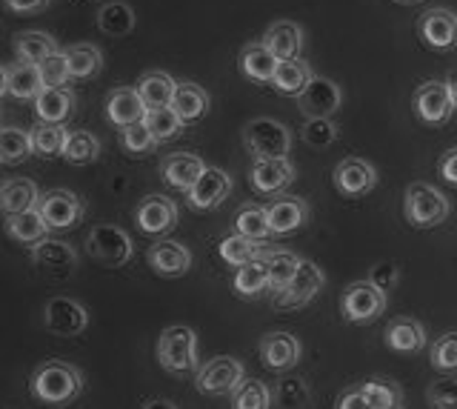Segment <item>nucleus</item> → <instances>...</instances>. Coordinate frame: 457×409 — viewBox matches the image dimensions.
Here are the masks:
<instances>
[{
  "instance_id": "f257e3e1",
  "label": "nucleus",
  "mask_w": 457,
  "mask_h": 409,
  "mask_svg": "<svg viewBox=\"0 0 457 409\" xmlns=\"http://www.w3.org/2000/svg\"><path fill=\"white\" fill-rule=\"evenodd\" d=\"M83 384H86L83 372L78 370L75 363H69V361H46V363H40L37 370L32 372V380H29V387H32L35 398L43 401V404H49V406L71 404L83 392Z\"/></svg>"
},
{
  "instance_id": "f03ea898",
  "label": "nucleus",
  "mask_w": 457,
  "mask_h": 409,
  "mask_svg": "<svg viewBox=\"0 0 457 409\" xmlns=\"http://www.w3.org/2000/svg\"><path fill=\"white\" fill-rule=\"evenodd\" d=\"M403 213H406V221L411 223V227L432 230V227H440V223L449 218L452 204H449L446 195L432 187V183L418 180V183H409L406 197H403Z\"/></svg>"
},
{
  "instance_id": "7ed1b4c3",
  "label": "nucleus",
  "mask_w": 457,
  "mask_h": 409,
  "mask_svg": "<svg viewBox=\"0 0 457 409\" xmlns=\"http://www.w3.org/2000/svg\"><path fill=\"white\" fill-rule=\"evenodd\" d=\"M157 361L171 375H197V332L192 327H169L157 338Z\"/></svg>"
},
{
  "instance_id": "20e7f679",
  "label": "nucleus",
  "mask_w": 457,
  "mask_h": 409,
  "mask_svg": "<svg viewBox=\"0 0 457 409\" xmlns=\"http://www.w3.org/2000/svg\"><path fill=\"white\" fill-rule=\"evenodd\" d=\"M243 144L257 161L269 158H289L292 152V132L289 126L271 118H254L243 126Z\"/></svg>"
},
{
  "instance_id": "39448f33",
  "label": "nucleus",
  "mask_w": 457,
  "mask_h": 409,
  "mask_svg": "<svg viewBox=\"0 0 457 409\" xmlns=\"http://www.w3.org/2000/svg\"><path fill=\"white\" fill-rule=\"evenodd\" d=\"M386 304H389V295L380 292L375 284L369 280H357V284L346 287L340 295V313L349 323H375L383 313Z\"/></svg>"
},
{
  "instance_id": "423d86ee",
  "label": "nucleus",
  "mask_w": 457,
  "mask_h": 409,
  "mask_svg": "<svg viewBox=\"0 0 457 409\" xmlns=\"http://www.w3.org/2000/svg\"><path fill=\"white\" fill-rule=\"evenodd\" d=\"M86 252L104 266H123L132 261L135 255V244L120 227H112V223H100L86 238Z\"/></svg>"
},
{
  "instance_id": "0eeeda50",
  "label": "nucleus",
  "mask_w": 457,
  "mask_h": 409,
  "mask_svg": "<svg viewBox=\"0 0 457 409\" xmlns=\"http://www.w3.org/2000/svg\"><path fill=\"white\" fill-rule=\"evenodd\" d=\"M323 284H326V275H323L320 266L312 263V261H300L292 280L278 292L275 306L283 309V313L286 309H303L306 304H312L314 298H318Z\"/></svg>"
},
{
  "instance_id": "6e6552de",
  "label": "nucleus",
  "mask_w": 457,
  "mask_h": 409,
  "mask_svg": "<svg viewBox=\"0 0 457 409\" xmlns=\"http://www.w3.org/2000/svg\"><path fill=\"white\" fill-rule=\"evenodd\" d=\"M243 378H246V366L232 355H220L200 366L195 384L204 395H232Z\"/></svg>"
},
{
  "instance_id": "1a4fd4ad",
  "label": "nucleus",
  "mask_w": 457,
  "mask_h": 409,
  "mask_svg": "<svg viewBox=\"0 0 457 409\" xmlns=\"http://www.w3.org/2000/svg\"><path fill=\"white\" fill-rule=\"evenodd\" d=\"M411 106H414V115H418L428 126L446 123L454 115V109H457L449 83H443V80H426V83H420L418 92H414Z\"/></svg>"
},
{
  "instance_id": "9d476101",
  "label": "nucleus",
  "mask_w": 457,
  "mask_h": 409,
  "mask_svg": "<svg viewBox=\"0 0 457 409\" xmlns=\"http://www.w3.org/2000/svg\"><path fill=\"white\" fill-rule=\"evenodd\" d=\"M43 323H46V330L54 335L75 338L89 330V313H86V306L78 304L75 298L57 295V298H52L46 309H43Z\"/></svg>"
},
{
  "instance_id": "9b49d317",
  "label": "nucleus",
  "mask_w": 457,
  "mask_h": 409,
  "mask_svg": "<svg viewBox=\"0 0 457 409\" xmlns=\"http://www.w3.org/2000/svg\"><path fill=\"white\" fill-rule=\"evenodd\" d=\"M37 209L43 221L49 223V230H71L83 221L86 206L83 201L69 189H52L46 195H40Z\"/></svg>"
},
{
  "instance_id": "f8f14e48",
  "label": "nucleus",
  "mask_w": 457,
  "mask_h": 409,
  "mask_svg": "<svg viewBox=\"0 0 457 409\" xmlns=\"http://www.w3.org/2000/svg\"><path fill=\"white\" fill-rule=\"evenodd\" d=\"M418 35L420 40L435 52H452L457 49V15L452 9H426L418 18Z\"/></svg>"
},
{
  "instance_id": "ddd939ff",
  "label": "nucleus",
  "mask_w": 457,
  "mask_h": 409,
  "mask_svg": "<svg viewBox=\"0 0 457 409\" xmlns=\"http://www.w3.org/2000/svg\"><path fill=\"white\" fill-rule=\"evenodd\" d=\"M228 192H232V178L220 166H206L204 175L197 178L195 187L186 192V201L195 213H209V209L220 206Z\"/></svg>"
},
{
  "instance_id": "4468645a",
  "label": "nucleus",
  "mask_w": 457,
  "mask_h": 409,
  "mask_svg": "<svg viewBox=\"0 0 457 409\" xmlns=\"http://www.w3.org/2000/svg\"><path fill=\"white\" fill-rule=\"evenodd\" d=\"M343 104V92L335 80L314 75L309 80V87L297 95V109L306 118H332Z\"/></svg>"
},
{
  "instance_id": "2eb2a0df",
  "label": "nucleus",
  "mask_w": 457,
  "mask_h": 409,
  "mask_svg": "<svg viewBox=\"0 0 457 409\" xmlns=\"http://www.w3.org/2000/svg\"><path fill=\"white\" fill-rule=\"evenodd\" d=\"M137 230L146 235H166L178 223V204L166 195H146L137 204Z\"/></svg>"
},
{
  "instance_id": "dca6fc26",
  "label": "nucleus",
  "mask_w": 457,
  "mask_h": 409,
  "mask_svg": "<svg viewBox=\"0 0 457 409\" xmlns=\"http://www.w3.org/2000/svg\"><path fill=\"white\" fill-rule=\"evenodd\" d=\"M335 187L346 197H363L378 187V169L363 158H343L335 166Z\"/></svg>"
},
{
  "instance_id": "f3484780",
  "label": "nucleus",
  "mask_w": 457,
  "mask_h": 409,
  "mask_svg": "<svg viewBox=\"0 0 457 409\" xmlns=\"http://www.w3.org/2000/svg\"><path fill=\"white\" fill-rule=\"evenodd\" d=\"M303 349H300V341L289 332H269L261 341V361L263 366H269L271 372H289L292 366H297Z\"/></svg>"
},
{
  "instance_id": "a211bd4d",
  "label": "nucleus",
  "mask_w": 457,
  "mask_h": 409,
  "mask_svg": "<svg viewBox=\"0 0 457 409\" xmlns=\"http://www.w3.org/2000/svg\"><path fill=\"white\" fill-rule=\"evenodd\" d=\"M266 213H269L271 235H292L309 223V204L303 201V197H295V195L278 197L275 204L266 206Z\"/></svg>"
},
{
  "instance_id": "6ab92c4d",
  "label": "nucleus",
  "mask_w": 457,
  "mask_h": 409,
  "mask_svg": "<svg viewBox=\"0 0 457 409\" xmlns=\"http://www.w3.org/2000/svg\"><path fill=\"white\" fill-rule=\"evenodd\" d=\"M149 266L163 278H180L192 270V252L186 244L178 241H157L146 252Z\"/></svg>"
},
{
  "instance_id": "aec40b11",
  "label": "nucleus",
  "mask_w": 457,
  "mask_h": 409,
  "mask_svg": "<svg viewBox=\"0 0 457 409\" xmlns=\"http://www.w3.org/2000/svg\"><path fill=\"white\" fill-rule=\"evenodd\" d=\"M146 104L137 92V87H118L109 97H106V118L118 126V129H126V126L140 123L146 118Z\"/></svg>"
},
{
  "instance_id": "412c9836",
  "label": "nucleus",
  "mask_w": 457,
  "mask_h": 409,
  "mask_svg": "<svg viewBox=\"0 0 457 409\" xmlns=\"http://www.w3.org/2000/svg\"><path fill=\"white\" fill-rule=\"evenodd\" d=\"M204 169H206V163H204L200 154L175 152L161 163V175H163V180L169 183V187H175L180 192H189L197 183V178L204 175Z\"/></svg>"
},
{
  "instance_id": "4be33fe9",
  "label": "nucleus",
  "mask_w": 457,
  "mask_h": 409,
  "mask_svg": "<svg viewBox=\"0 0 457 409\" xmlns=\"http://www.w3.org/2000/svg\"><path fill=\"white\" fill-rule=\"evenodd\" d=\"M249 180L257 192L263 195H278L283 192L289 183L295 180V166L289 158H269V161H257L249 172Z\"/></svg>"
},
{
  "instance_id": "5701e85b",
  "label": "nucleus",
  "mask_w": 457,
  "mask_h": 409,
  "mask_svg": "<svg viewBox=\"0 0 457 409\" xmlns=\"http://www.w3.org/2000/svg\"><path fill=\"white\" fill-rule=\"evenodd\" d=\"M32 263L43 272L63 278L78 266V252L63 241H52V238H46V241L32 246Z\"/></svg>"
},
{
  "instance_id": "b1692460",
  "label": "nucleus",
  "mask_w": 457,
  "mask_h": 409,
  "mask_svg": "<svg viewBox=\"0 0 457 409\" xmlns=\"http://www.w3.org/2000/svg\"><path fill=\"white\" fill-rule=\"evenodd\" d=\"M263 46L275 54L278 61H295L300 49H303V29L292 21H278L266 29Z\"/></svg>"
},
{
  "instance_id": "393cba45",
  "label": "nucleus",
  "mask_w": 457,
  "mask_h": 409,
  "mask_svg": "<svg viewBox=\"0 0 457 409\" xmlns=\"http://www.w3.org/2000/svg\"><path fill=\"white\" fill-rule=\"evenodd\" d=\"M383 341L389 349L411 355V352H420L426 346V330H423V323L414 318H395L389 327H386Z\"/></svg>"
},
{
  "instance_id": "a878e982",
  "label": "nucleus",
  "mask_w": 457,
  "mask_h": 409,
  "mask_svg": "<svg viewBox=\"0 0 457 409\" xmlns=\"http://www.w3.org/2000/svg\"><path fill=\"white\" fill-rule=\"evenodd\" d=\"M40 201L37 183L29 178H9L0 187V213L6 215H18L26 213V209H35Z\"/></svg>"
},
{
  "instance_id": "bb28decb",
  "label": "nucleus",
  "mask_w": 457,
  "mask_h": 409,
  "mask_svg": "<svg viewBox=\"0 0 457 409\" xmlns=\"http://www.w3.org/2000/svg\"><path fill=\"white\" fill-rule=\"evenodd\" d=\"M6 232L14 238L18 244H26V246H35L40 241H46L49 238V223L43 221L40 209H26V213H18V215H6Z\"/></svg>"
},
{
  "instance_id": "cd10ccee",
  "label": "nucleus",
  "mask_w": 457,
  "mask_h": 409,
  "mask_svg": "<svg viewBox=\"0 0 457 409\" xmlns=\"http://www.w3.org/2000/svg\"><path fill=\"white\" fill-rule=\"evenodd\" d=\"M71 109H75V92L69 87L61 89H43L35 97V115L40 123H63Z\"/></svg>"
},
{
  "instance_id": "c85d7f7f",
  "label": "nucleus",
  "mask_w": 457,
  "mask_h": 409,
  "mask_svg": "<svg viewBox=\"0 0 457 409\" xmlns=\"http://www.w3.org/2000/svg\"><path fill=\"white\" fill-rule=\"evenodd\" d=\"M275 69H278V58L263 46V40H261V44L243 46L240 72L246 75L252 83H271V78H275Z\"/></svg>"
},
{
  "instance_id": "c756f323",
  "label": "nucleus",
  "mask_w": 457,
  "mask_h": 409,
  "mask_svg": "<svg viewBox=\"0 0 457 409\" xmlns=\"http://www.w3.org/2000/svg\"><path fill=\"white\" fill-rule=\"evenodd\" d=\"M209 92L197 83H178L175 97H171V109L178 112L183 123H195L209 112Z\"/></svg>"
},
{
  "instance_id": "7c9ffc66",
  "label": "nucleus",
  "mask_w": 457,
  "mask_h": 409,
  "mask_svg": "<svg viewBox=\"0 0 457 409\" xmlns=\"http://www.w3.org/2000/svg\"><path fill=\"white\" fill-rule=\"evenodd\" d=\"M218 252H220V258L228 263V266H243V263H252V261H263L266 255H269V246L263 244V241H252V238H243V235H228V238H223L220 241V246H218Z\"/></svg>"
},
{
  "instance_id": "2f4dec72",
  "label": "nucleus",
  "mask_w": 457,
  "mask_h": 409,
  "mask_svg": "<svg viewBox=\"0 0 457 409\" xmlns=\"http://www.w3.org/2000/svg\"><path fill=\"white\" fill-rule=\"evenodd\" d=\"M12 46H14V54H18L21 63H35V66H40L43 61L52 58L57 52L54 38L46 32H18L12 40Z\"/></svg>"
},
{
  "instance_id": "473e14b6",
  "label": "nucleus",
  "mask_w": 457,
  "mask_h": 409,
  "mask_svg": "<svg viewBox=\"0 0 457 409\" xmlns=\"http://www.w3.org/2000/svg\"><path fill=\"white\" fill-rule=\"evenodd\" d=\"M312 66L306 61H278V69H275V78H271V87H275L278 92L283 95H292L297 97L300 92H303L309 87V80H312Z\"/></svg>"
},
{
  "instance_id": "72a5a7b5",
  "label": "nucleus",
  "mask_w": 457,
  "mask_h": 409,
  "mask_svg": "<svg viewBox=\"0 0 457 409\" xmlns=\"http://www.w3.org/2000/svg\"><path fill=\"white\" fill-rule=\"evenodd\" d=\"M9 72V95L18 97V101H35L43 92V80H40V69L35 63H12L6 66Z\"/></svg>"
},
{
  "instance_id": "f704fd0d",
  "label": "nucleus",
  "mask_w": 457,
  "mask_h": 409,
  "mask_svg": "<svg viewBox=\"0 0 457 409\" xmlns=\"http://www.w3.org/2000/svg\"><path fill=\"white\" fill-rule=\"evenodd\" d=\"M175 89H178V83L171 80V75H166V72H149V75H143L137 83V92L143 97V104H146V109L171 106Z\"/></svg>"
},
{
  "instance_id": "c9c22d12",
  "label": "nucleus",
  "mask_w": 457,
  "mask_h": 409,
  "mask_svg": "<svg viewBox=\"0 0 457 409\" xmlns=\"http://www.w3.org/2000/svg\"><path fill=\"white\" fill-rule=\"evenodd\" d=\"M97 26L109 38H126L135 29V9L129 4H120V0H112L97 12Z\"/></svg>"
},
{
  "instance_id": "e433bc0d",
  "label": "nucleus",
  "mask_w": 457,
  "mask_h": 409,
  "mask_svg": "<svg viewBox=\"0 0 457 409\" xmlns=\"http://www.w3.org/2000/svg\"><path fill=\"white\" fill-rule=\"evenodd\" d=\"M63 54H66V63H69V75L75 80L95 78L100 69H104V54H100V49L92 44H75V46H69Z\"/></svg>"
},
{
  "instance_id": "4c0bfd02",
  "label": "nucleus",
  "mask_w": 457,
  "mask_h": 409,
  "mask_svg": "<svg viewBox=\"0 0 457 409\" xmlns=\"http://www.w3.org/2000/svg\"><path fill=\"white\" fill-rule=\"evenodd\" d=\"M300 261H303V258L295 255V252H289V249H271L269 255L263 258V263H266V275H269V289L280 292L286 284H289L292 275L297 272Z\"/></svg>"
},
{
  "instance_id": "58836bf2",
  "label": "nucleus",
  "mask_w": 457,
  "mask_h": 409,
  "mask_svg": "<svg viewBox=\"0 0 457 409\" xmlns=\"http://www.w3.org/2000/svg\"><path fill=\"white\" fill-rule=\"evenodd\" d=\"M32 149L35 154H43V158H63V149H66V140L69 132L63 129V123H37L32 132Z\"/></svg>"
},
{
  "instance_id": "ea45409f",
  "label": "nucleus",
  "mask_w": 457,
  "mask_h": 409,
  "mask_svg": "<svg viewBox=\"0 0 457 409\" xmlns=\"http://www.w3.org/2000/svg\"><path fill=\"white\" fill-rule=\"evenodd\" d=\"M32 149V135L18 126H0V163H23Z\"/></svg>"
},
{
  "instance_id": "a19ab883",
  "label": "nucleus",
  "mask_w": 457,
  "mask_h": 409,
  "mask_svg": "<svg viewBox=\"0 0 457 409\" xmlns=\"http://www.w3.org/2000/svg\"><path fill=\"white\" fill-rule=\"evenodd\" d=\"M235 230H237V235H243V238H252V241H266V238L271 235L266 206L246 204V206H243L240 213H237V218H235Z\"/></svg>"
},
{
  "instance_id": "79ce46f5",
  "label": "nucleus",
  "mask_w": 457,
  "mask_h": 409,
  "mask_svg": "<svg viewBox=\"0 0 457 409\" xmlns=\"http://www.w3.org/2000/svg\"><path fill=\"white\" fill-rule=\"evenodd\" d=\"M271 406V387L257 378H243L232 392V409H269Z\"/></svg>"
},
{
  "instance_id": "37998d69",
  "label": "nucleus",
  "mask_w": 457,
  "mask_h": 409,
  "mask_svg": "<svg viewBox=\"0 0 457 409\" xmlns=\"http://www.w3.org/2000/svg\"><path fill=\"white\" fill-rule=\"evenodd\" d=\"M143 123L149 126V132L152 138L157 140V144H163V140H171V138H178L183 132V121L180 115L171 106H163V109H149L146 112V118H143Z\"/></svg>"
},
{
  "instance_id": "c03bdc74",
  "label": "nucleus",
  "mask_w": 457,
  "mask_h": 409,
  "mask_svg": "<svg viewBox=\"0 0 457 409\" xmlns=\"http://www.w3.org/2000/svg\"><path fill=\"white\" fill-rule=\"evenodd\" d=\"M97 154H100V140H97L92 132H86V129L69 132L66 149H63V161H66V163L83 166V163L97 161Z\"/></svg>"
},
{
  "instance_id": "a18cd8bd",
  "label": "nucleus",
  "mask_w": 457,
  "mask_h": 409,
  "mask_svg": "<svg viewBox=\"0 0 457 409\" xmlns=\"http://www.w3.org/2000/svg\"><path fill=\"white\" fill-rule=\"evenodd\" d=\"M232 287L237 295L243 298H254L269 287V275H266V263L263 261H252V263H243L237 266V275L232 280Z\"/></svg>"
},
{
  "instance_id": "49530a36",
  "label": "nucleus",
  "mask_w": 457,
  "mask_h": 409,
  "mask_svg": "<svg viewBox=\"0 0 457 409\" xmlns=\"http://www.w3.org/2000/svg\"><path fill=\"white\" fill-rule=\"evenodd\" d=\"M363 395L369 398L371 409H380V406H395V404H403V389H400L395 380H386V378H371L361 384Z\"/></svg>"
},
{
  "instance_id": "de8ad7c7",
  "label": "nucleus",
  "mask_w": 457,
  "mask_h": 409,
  "mask_svg": "<svg viewBox=\"0 0 457 409\" xmlns=\"http://www.w3.org/2000/svg\"><path fill=\"white\" fill-rule=\"evenodd\" d=\"M275 398L286 409H297V406H306L309 404L312 392H309V384H306L303 378L289 375V378H280L278 384H275Z\"/></svg>"
},
{
  "instance_id": "09e8293b",
  "label": "nucleus",
  "mask_w": 457,
  "mask_h": 409,
  "mask_svg": "<svg viewBox=\"0 0 457 409\" xmlns=\"http://www.w3.org/2000/svg\"><path fill=\"white\" fill-rule=\"evenodd\" d=\"M303 140L314 149H326L337 140V123L332 118H306L303 129H300Z\"/></svg>"
},
{
  "instance_id": "8fccbe9b",
  "label": "nucleus",
  "mask_w": 457,
  "mask_h": 409,
  "mask_svg": "<svg viewBox=\"0 0 457 409\" xmlns=\"http://www.w3.org/2000/svg\"><path fill=\"white\" fill-rule=\"evenodd\" d=\"M428 361L437 372H457V332L440 335L428 349Z\"/></svg>"
},
{
  "instance_id": "3c124183",
  "label": "nucleus",
  "mask_w": 457,
  "mask_h": 409,
  "mask_svg": "<svg viewBox=\"0 0 457 409\" xmlns=\"http://www.w3.org/2000/svg\"><path fill=\"white\" fill-rule=\"evenodd\" d=\"M40 80H43V89H61L71 80L69 75V63H66V54L63 52H54L52 58H46L40 66Z\"/></svg>"
},
{
  "instance_id": "603ef678",
  "label": "nucleus",
  "mask_w": 457,
  "mask_h": 409,
  "mask_svg": "<svg viewBox=\"0 0 457 409\" xmlns=\"http://www.w3.org/2000/svg\"><path fill=\"white\" fill-rule=\"evenodd\" d=\"M120 144L132 154H146L157 146V140L152 138L149 126L140 121V123H132V126H126V129H120Z\"/></svg>"
},
{
  "instance_id": "864d4df0",
  "label": "nucleus",
  "mask_w": 457,
  "mask_h": 409,
  "mask_svg": "<svg viewBox=\"0 0 457 409\" xmlns=\"http://www.w3.org/2000/svg\"><path fill=\"white\" fill-rule=\"evenodd\" d=\"M432 409H457V378H440L426 392Z\"/></svg>"
},
{
  "instance_id": "5fc2aeb1",
  "label": "nucleus",
  "mask_w": 457,
  "mask_h": 409,
  "mask_svg": "<svg viewBox=\"0 0 457 409\" xmlns=\"http://www.w3.org/2000/svg\"><path fill=\"white\" fill-rule=\"evenodd\" d=\"M397 278H400L397 266H395V263H389V261H383V263H375V266H371V272H369V284H375L380 292L389 295V292L397 287Z\"/></svg>"
},
{
  "instance_id": "6e6d98bb",
  "label": "nucleus",
  "mask_w": 457,
  "mask_h": 409,
  "mask_svg": "<svg viewBox=\"0 0 457 409\" xmlns=\"http://www.w3.org/2000/svg\"><path fill=\"white\" fill-rule=\"evenodd\" d=\"M337 409H371V404H369V398L363 395L361 384H357V387H349L346 392H340Z\"/></svg>"
},
{
  "instance_id": "4d7b16f0",
  "label": "nucleus",
  "mask_w": 457,
  "mask_h": 409,
  "mask_svg": "<svg viewBox=\"0 0 457 409\" xmlns=\"http://www.w3.org/2000/svg\"><path fill=\"white\" fill-rule=\"evenodd\" d=\"M440 178L449 183V187H457V146L449 149V152H443V158H440Z\"/></svg>"
},
{
  "instance_id": "13d9d810",
  "label": "nucleus",
  "mask_w": 457,
  "mask_h": 409,
  "mask_svg": "<svg viewBox=\"0 0 457 409\" xmlns=\"http://www.w3.org/2000/svg\"><path fill=\"white\" fill-rule=\"evenodd\" d=\"M4 4L18 15H37L49 6V0H4Z\"/></svg>"
},
{
  "instance_id": "bf43d9fd",
  "label": "nucleus",
  "mask_w": 457,
  "mask_h": 409,
  "mask_svg": "<svg viewBox=\"0 0 457 409\" xmlns=\"http://www.w3.org/2000/svg\"><path fill=\"white\" fill-rule=\"evenodd\" d=\"M143 409H178V406L171 401H166V398H152V401L143 404Z\"/></svg>"
},
{
  "instance_id": "052dcab7",
  "label": "nucleus",
  "mask_w": 457,
  "mask_h": 409,
  "mask_svg": "<svg viewBox=\"0 0 457 409\" xmlns=\"http://www.w3.org/2000/svg\"><path fill=\"white\" fill-rule=\"evenodd\" d=\"M9 95V72H6V66H0V97Z\"/></svg>"
},
{
  "instance_id": "680f3d73",
  "label": "nucleus",
  "mask_w": 457,
  "mask_h": 409,
  "mask_svg": "<svg viewBox=\"0 0 457 409\" xmlns=\"http://www.w3.org/2000/svg\"><path fill=\"white\" fill-rule=\"evenodd\" d=\"M449 89H452V97H454V106H457V72L449 78Z\"/></svg>"
},
{
  "instance_id": "e2e57ef3",
  "label": "nucleus",
  "mask_w": 457,
  "mask_h": 409,
  "mask_svg": "<svg viewBox=\"0 0 457 409\" xmlns=\"http://www.w3.org/2000/svg\"><path fill=\"white\" fill-rule=\"evenodd\" d=\"M397 4H406V6H411V4H420V0H397Z\"/></svg>"
},
{
  "instance_id": "0e129e2a",
  "label": "nucleus",
  "mask_w": 457,
  "mask_h": 409,
  "mask_svg": "<svg viewBox=\"0 0 457 409\" xmlns=\"http://www.w3.org/2000/svg\"><path fill=\"white\" fill-rule=\"evenodd\" d=\"M380 409H403V404H395V406H380Z\"/></svg>"
}]
</instances>
